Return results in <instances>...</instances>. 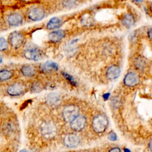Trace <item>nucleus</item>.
Masks as SVG:
<instances>
[{
    "mask_svg": "<svg viewBox=\"0 0 152 152\" xmlns=\"http://www.w3.org/2000/svg\"><path fill=\"white\" fill-rule=\"evenodd\" d=\"M108 119L102 114L95 116L92 121V128L96 133H102L106 131L108 126Z\"/></svg>",
    "mask_w": 152,
    "mask_h": 152,
    "instance_id": "nucleus-1",
    "label": "nucleus"
},
{
    "mask_svg": "<svg viewBox=\"0 0 152 152\" xmlns=\"http://www.w3.org/2000/svg\"><path fill=\"white\" fill-rule=\"evenodd\" d=\"M40 131L45 138L52 139L56 136L57 128L53 122L50 121L44 122L40 126Z\"/></svg>",
    "mask_w": 152,
    "mask_h": 152,
    "instance_id": "nucleus-2",
    "label": "nucleus"
},
{
    "mask_svg": "<svg viewBox=\"0 0 152 152\" xmlns=\"http://www.w3.org/2000/svg\"><path fill=\"white\" fill-rule=\"evenodd\" d=\"M79 108L75 105L70 104L65 106L62 111L64 119L67 122H71L79 114Z\"/></svg>",
    "mask_w": 152,
    "mask_h": 152,
    "instance_id": "nucleus-3",
    "label": "nucleus"
},
{
    "mask_svg": "<svg viewBox=\"0 0 152 152\" xmlns=\"http://www.w3.org/2000/svg\"><path fill=\"white\" fill-rule=\"evenodd\" d=\"M8 42L12 48L18 49L22 46L24 42V38L20 33L14 31L10 33L8 37Z\"/></svg>",
    "mask_w": 152,
    "mask_h": 152,
    "instance_id": "nucleus-4",
    "label": "nucleus"
},
{
    "mask_svg": "<svg viewBox=\"0 0 152 152\" xmlns=\"http://www.w3.org/2000/svg\"><path fill=\"white\" fill-rule=\"evenodd\" d=\"M24 56L27 59L38 61L42 59V53L37 48H28L24 50Z\"/></svg>",
    "mask_w": 152,
    "mask_h": 152,
    "instance_id": "nucleus-5",
    "label": "nucleus"
},
{
    "mask_svg": "<svg viewBox=\"0 0 152 152\" xmlns=\"http://www.w3.org/2000/svg\"><path fill=\"white\" fill-rule=\"evenodd\" d=\"M86 119L83 115H78L71 122L70 126L72 129L75 131H80L85 126Z\"/></svg>",
    "mask_w": 152,
    "mask_h": 152,
    "instance_id": "nucleus-6",
    "label": "nucleus"
},
{
    "mask_svg": "<svg viewBox=\"0 0 152 152\" xmlns=\"http://www.w3.org/2000/svg\"><path fill=\"white\" fill-rule=\"evenodd\" d=\"M25 91L24 86L20 83H16L11 85L7 89V93L12 96L23 94Z\"/></svg>",
    "mask_w": 152,
    "mask_h": 152,
    "instance_id": "nucleus-7",
    "label": "nucleus"
},
{
    "mask_svg": "<svg viewBox=\"0 0 152 152\" xmlns=\"http://www.w3.org/2000/svg\"><path fill=\"white\" fill-rule=\"evenodd\" d=\"M139 82V78L138 75L134 72H128L124 78V83L127 87H134L138 84Z\"/></svg>",
    "mask_w": 152,
    "mask_h": 152,
    "instance_id": "nucleus-8",
    "label": "nucleus"
},
{
    "mask_svg": "<svg viewBox=\"0 0 152 152\" xmlns=\"http://www.w3.org/2000/svg\"><path fill=\"white\" fill-rule=\"evenodd\" d=\"M64 142L68 147H75L79 144L80 138L75 134H69L65 136L64 138Z\"/></svg>",
    "mask_w": 152,
    "mask_h": 152,
    "instance_id": "nucleus-9",
    "label": "nucleus"
},
{
    "mask_svg": "<svg viewBox=\"0 0 152 152\" xmlns=\"http://www.w3.org/2000/svg\"><path fill=\"white\" fill-rule=\"evenodd\" d=\"M28 17L30 20L37 21L41 20L45 16V11L40 8H33L28 12Z\"/></svg>",
    "mask_w": 152,
    "mask_h": 152,
    "instance_id": "nucleus-10",
    "label": "nucleus"
},
{
    "mask_svg": "<svg viewBox=\"0 0 152 152\" xmlns=\"http://www.w3.org/2000/svg\"><path fill=\"white\" fill-rule=\"evenodd\" d=\"M120 73L121 70L119 67L117 65H113L107 69L106 71V75L109 80H113L118 78L120 75Z\"/></svg>",
    "mask_w": 152,
    "mask_h": 152,
    "instance_id": "nucleus-11",
    "label": "nucleus"
},
{
    "mask_svg": "<svg viewBox=\"0 0 152 152\" xmlns=\"http://www.w3.org/2000/svg\"><path fill=\"white\" fill-rule=\"evenodd\" d=\"M8 23L10 26H17L22 24L23 17L19 14L14 13L10 14L7 18Z\"/></svg>",
    "mask_w": 152,
    "mask_h": 152,
    "instance_id": "nucleus-12",
    "label": "nucleus"
},
{
    "mask_svg": "<svg viewBox=\"0 0 152 152\" xmlns=\"http://www.w3.org/2000/svg\"><path fill=\"white\" fill-rule=\"evenodd\" d=\"M65 36V31L63 30H58L52 31L49 34L50 41L56 43L61 40Z\"/></svg>",
    "mask_w": 152,
    "mask_h": 152,
    "instance_id": "nucleus-13",
    "label": "nucleus"
},
{
    "mask_svg": "<svg viewBox=\"0 0 152 152\" xmlns=\"http://www.w3.org/2000/svg\"><path fill=\"white\" fill-rule=\"evenodd\" d=\"M122 24L126 28H130L135 23V18L134 16L131 14H125L122 19Z\"/></svg>",
    "mask_w": 152,
    "mask_h": 152,
    "instance_id": "nucleus-14",
    "label": "nucleus"
},
{
    "mask_svg": "<svg viewBox=\"0 0 152 152\" xmlns=\"http://www.w3.org/2000/svg\"><path fill=\"white\" fill-rule=\"evenodd\" d=\"M62 24V21L58 17L52 18L47 24V28L49 30H53L59 28Z\"/></svg>",
    "mask_w": 152,
    "mask_h": 152,
    "instance_id": "nucleus-15",
    "label": "nucleus"
},
{
    "mask_svg": "<svg viewBox=\"0 0 152 152\" xmlns=\"http://www.w3.org/2000/svg\"><path fill=\"white\" fill-rule=\"evenodd\" d=\"M21 72L26 77H32L35 75V69L29 65L23 66L21 69Z\"/></svg>",
    "mask_w": 152,
    "mask_h": 152,
    "instance_id": "nucleus-16",
    "label": "nucleus"
},
{
    "mask_svg": "<svg viewBox=\"0 0 152 152\" xmlns=\"http://www.w3.org/2000/svg\"><path fill=\"white\" fill-rule=\"evenodd\" d=\"M60 97L59 94L53 93H50L47 97V101L50 104H55L59 102Z\"/></svg>",
    "mask_w": 152,
    "mask_h": 152,
    "instance_id": "nucleus-17",
    "label": "nucleus"
},
{
    "mask_svg": "<svg viewBox=\"0 0 152 152\" xmlns=\"http://www.w3.org/2000/svg\"><path fill=\"white\" fill-rule=\"evenodd\" d=\"M43 70L46 71H49L52 69L56 71L58 69V66L56 63L51 61H48L45 64H44L43 66Z\"/></svg>",
    "mask_w": 152,
    "mask_h": 152,
    "instance_id": "nucleus-18",
    "label": "nucleus"
},
{
    "mask_svg": "<svg viewBox=\"0 0 152 152\" xmlns=\"http://www.w3.org/2000/svg\"><path fill=\"white\" fill-rule=\"evenodd\" d=\"M12 76V72L7 69H2L0 71V80L1 81H6L10 79Z\"/></svg>",
    "mask_w": 152,
    "mask_h": 152,
    "instance_id": "nucleus-19",
    "label": "nucleus"
},
{
    "mask_svg": "<svg viewBox=\"0 0 152 152\" xmlns=\"http://www.w3.org/2000/svg\"><path fill=\"white\" fill-rule=\"evenodd\" d=\"M146 61L142 58L138 57L136 58L134 62V64L135 67L138 69H142L145 67L146 65Z\"/></svg>",
    "mask_w": 152,
    "mask_h": 152,
    "instance_id": "nucleus-20",
    "label": "nucleus"
},
{
    "mask_svg": "<svg viewBox=\"0 0 152 152\" xmlns=\"http://www.w3.org/2000/svg\"><path fill=\"white\" fill-rule=\"evenodd\" d=\"M77 0H63L62 3L64 6L69 8L74 6L77 3Z\"/></svg>",
    "mask_w": 152,
    "mask_h": 152,
    "instance_id": "nucleus-21",
    "label": "nucleus"
},
{
    "mask_svg": "<svg viewBox=\"0 0 152 152\" xmlns=\"http://www.w3.org/2000/svg\"><path fill=\"white\" fill-rule=\"evenodd\" d=\"M8 48V43L4 38H0V50L4 51Z\"/></svg>",
    "mask_w": 152,
    "mask_h": 152,
    "instance_id": "nucleus-22",
    "label": "nucleus"
},
{
    "mask_svg": "<svg viewBox=\"0 0 152 152\" xmlns=\"http://www.w3.org/2000/svg\"><path fill=\"white\" fill-rule=\"evenodd\" d=\"M108 138L112 141H115L117 140V135L113 131H111L108 135Z\"/></svg>",
    "mask_w": 152,
    "mask_h": 152,
    "instance_id": "nucleus-23",
    "label": "nucleus"
},
{
    "mask_svg": "<svg viewBox=\"0 0 152 152\" xmlns=\"http://www.w3.org/2000/svg\"><path fill=\"white\" fill-rule=\"evenodd\" d=\"M147 36L149 39L152 40V27H150L147 31Z\"/></svg>",
    "mask_w": 152,
    "mask_h": 152,
    "instance_id": "nucleus-24",
    "label": "nucleus"
},
{
    "mask_svg": "<svg viewBox=\"0 0 152 152\" xmlns=\"http://www.w3.org/2000/svg\"><path fill=\"white\" fill-rule=\"evenodd\" d=\"M33 89L34 91H37V90H41V86L40 85H37V84H35L33 86Z\"/></svg>",
    "mask_w": 152,
    "mask_h": 152,
    "instance_id": "nucleus-25",
    "label": "nucleus"
},
{
    "mask_svg": "<svg viewBox=\"0 0 152 152\" xmlns=\"http://www.w3.org/2000/svg\"><path fill=\"white\" fill-rule=\"evenodd\" d=\"M64 75H65V77H66V78H67L69 81H70L71 82H72V83H73V84L75 83V81L74 80L73 78H72L71 76H70V75H69L68 74H65Z\"/></svg>",
    "mask_w": 152,
    "mask_h": 152,
    "instance_id": "nucleus-26",
    "label": "nucleus"
},
{
    "mask_svg": "<svg viewBox=\"0 0 152 152\" xmlns=\"http://www.w3.org/2000/svg\"><path fill=\"white\" fill-rule=\"evenodd\" d=\"M110 151H114V152H120L121 150L119 147H112L110 150H109Z\"/></svg>",
    "mask_w": 152,
    "mask_h": 152,
    "instance_id": "nucleus-27",
    "label": "nucleus"
},
{
    "mask_svg": "<svg viewBox=\"0 0 152 152\" xmlns=\"http://www.w3.org/2000/svg\"><path fill=\"white\" fill-rule=\"evenodd\" d=\"M109 96H110V94H109V93H106V94H104L103 95V98H104V99L105 100H107L108 98H109Z\"/></svg>",
    "mask_w": 152,
    "mask_h": 152,
    "instance_id": "nucleus-28",
    "label": "nucleus"
},
{
    "mask_svg": "<svg viewBox=\"0 0 152 152\" xmlns=\"http://www.w3.org/2000/svg\"><path fill=\"white\" fill-rule=\"evenodd\" d=\"M148 148H149L150 150L152 151V139L151 140V141H150V142H149V144H148Z\"/></svg>",
    "mask_w": 152,
    "mask_h": 152,
    "instance_id": "nucleus-29",
    "label": "nucleus"
},
{
    "mask_svg": "<svg viewBox=\"0 0 152 152\" xmlns=\"http://www.w3.org/2000/svg\"><path fill=\"white\" fill-rule=\"evenodd\" d=\"M150 11H151V13H152V4H151V5H150Z\"/></svg>",
    "mask_w": 152,
    "mask_h": 152,
    "instance_id": "nucleus-30",
    "label": "nucleus"
},
{
    "mask_svg": "<svg viewBox=\"0 0 152 152\" xmlns=\"http://www.w3.org/2000/svg\"><path fill=\"white\" fill-rule=\"evenodd\" d=\"M2 62V58L1 56L0 55V64H1Z\"/></svg>",
    "mask_w": 152,
    "mask_h": 152,
    "instance_id": "nucleus-31",
    "label": "nucleus"
}]
</instances>
